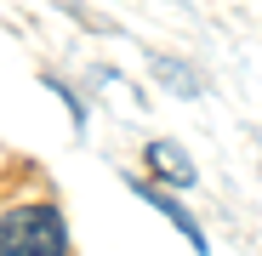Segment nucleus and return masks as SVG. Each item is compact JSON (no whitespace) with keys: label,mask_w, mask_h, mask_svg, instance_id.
<instances>
[{"label":"nucleus","mask_w":262,"mask_h":256,"mask_svg":"<svg viewBox=\"0 0 262 256\" xmlns=\"http://www.w3.org/2000/svg\"><path fill=\"white\" fill-rule=\"evenodd\" d=\"M125 182H131V194H137L143 205H154L160 217H165L171 228H177V234L188 239V250H194V256H205V250H211V239H205V228H200V217H194L188 205H177V199H171L160 182H143V177H125Z\"/></svg>","instance_id":"2"},{"label":"nucleus","mask_w":262,"mask_h":256,"mask_svg":"<svg viewBox=\"0 0 262 256\" xmlns=\"http://www.w3.org/2000/svg\"><path fill=\"white\" fill-rule=\"evenodd\" d=\"M148 74H154V80L165 85L171 97H183V103L205 91V80H200V74H194V68H188L183 57H165V52H154V57H148Z\"/></svg>","instance_id":"4"},{"label":"nucleus","mask_w":262,"mask_h":256,"mask_svg":"<svg viewBox=\"0 0 262 256\" xmlns=\"http://www.w3.org/2000/svg\"><path fill=\"white\" fill-rule=\"evenodd\" d=\"M0 256H69V222L52 199L0 211Z\"/></svg>","instance_id":"1"},{"label":"nucleus","mask_w":262,"mask_h":256,"mask_svg":"<svg viewBox=\"0 0 262 256\" xmlns=\"http://www.w3.org/2000/svg\"><path fill=\"white\" fill-rule=\"evenodd\" d=\"M143 165L154 171V177L165 182V188H194V159L183 154V143H171V137H154L148 148H143Z\"/></svg>","instance_id":"3"}]
</instances>
